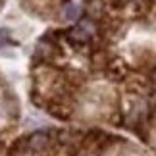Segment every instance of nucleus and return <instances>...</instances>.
<instances>
[{
  "mask_svg": "<svg viewBox=\"0 0 156 156\" xmlns=\"http://www.w3.org/2000/svg\"><path fill=\"white\" fill-rule=\"evenodd\" d=\"M79 14H81V10H79V6L77 4H66L64 6V10H62V17L66 21H75L77 17H79Z\"/></svg>",
  "mask_w": 156,
  "mask_h": 156,
  "instance_id": "nucleus-2",
  "label": "nucleus"
},
{
  "mask_svg": "<svg viewBox=\"0 0 156 156\" xmlns=\"http://www.w3.org/2000/svg\"><path fill=\"white\" fill-rule=\"evenodd\" d=\"M6 39H8V29H0V46L6 43Z\"/></svg>",
  "mask_w": 156,
  "mask_h": 156,
  "instance_id": "nucleus-3",
  "label": "nucleus"
},
{
  "mask_svg": "<svg viewBox=\"0 0 156 156\" xmlns=\"http://www.w3.org/2000/svg\"><path fill=\"white\" fill-rule=\"evenodd\" d=\"M27 145L31 151H46V147L50 145V139H48V135L43 133V131H37V133H33L31 137H29V141H27Z\"/></svg>",
  "mask_w": 156,
  "mask_h": 156,
  "instance_id": "nucleus-1",
  "label": "nucleus"
}]
</instances>
